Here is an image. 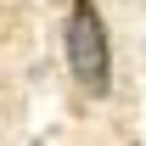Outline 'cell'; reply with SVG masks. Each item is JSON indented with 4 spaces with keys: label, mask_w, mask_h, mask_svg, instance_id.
<instances>
[{
    "label": "cell",
    "mask_w": 146,
    "mask_h": 146,
    "mask_svg": "<svg viewBox=\"0 0 146 146\" xmlns=\"http://www.w3.org/2000/svg\"><path fill=\"white\" fill-rule=\"evenodd\" d=\"M68 68H73L84 96L112 90V45H107V23L96 11V0H73L68 6Z\"/></svg>",
    "instance_id": "6da1fadb"
}]
</instances>
